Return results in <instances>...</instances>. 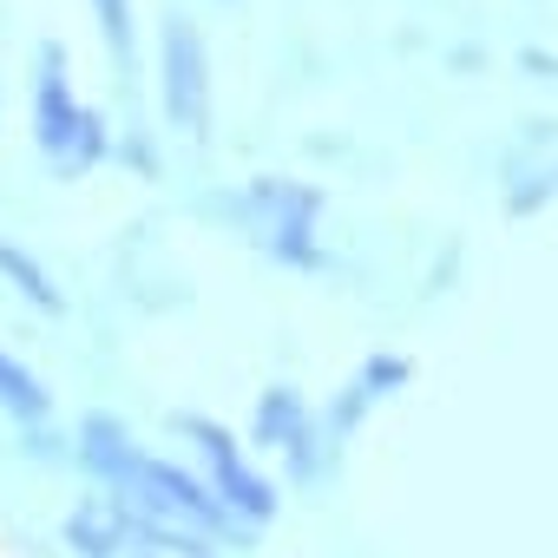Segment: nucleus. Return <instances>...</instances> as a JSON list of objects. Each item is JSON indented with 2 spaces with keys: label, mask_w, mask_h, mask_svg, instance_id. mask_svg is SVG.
I'll list each match as a JSON object with an SVG mask.
<instances>
[{
  "label": "nucleus",
  "mask_w": 558,
  "mask_h": 558,
  "mask_svg": "<svg viewBox=\"0 0 558 558\" xmlns=\"http://www.w3.org/2000/svg\"><path fill=\"white\" fill-rule=\"evenodd\" d=\"M165 66H171V119H184V125L197 132V125H204V66H197V40H191L184 27H171Z\"/></svg>",
  "instance_id": "1"
},
{
  "label": "nucleus",
  "mask_w": 558,
  "mask_h": 558,
  "mask_svg": "<svg viewBox=\"0 0 558 558\" xmlns=\"http://www.w3.org/2000/svg\"><path fill=\"white\" fill-rule=\"evenodd\" d=\"M99 14H106V34H112V47H125V0H99Z\"/></svg>",
  "instance_id": "6"
},
{
  "label": "nucleus",
  "mask_w": 558,
  "mask_h": 558,
  "mask_svg": "<svg viewBox=\"0 0 558 558\" xmlns=\"http://www.w3.org/2000/svg\"><path fill=\"white\" fill-rule=\"evenodd\" d=\"M66 132H73V119H66V80H60V60H53L47 93H40V138H47V145H60Z\"/></svg>",
  "instance_id": "5"
},
{
  "label": "nucleus",
  "mask_w": 558,
  "mask_h": 558,
  "mask_svg": "<svg viewBox=\"0 0 558 558\" xmlns=\"http://www.w3.org/2000/svg\"><path fill=\"white\" fill-rule=\"evenodd\" d=\"M197 434L210 440V453H217V466H223V493H236V506H243L250 519H269V506H276V499H269V486H256V480L230 460V447H223V434H217V427H197Z\"/></svg>",
  "instance_id": "2"
},
{
  "label": "nucleus",
  "mask_w": 558,
  "mask_h": 558,
  "mask_svg": "<svg viewBox=\"0 0 558 558\" xmlns=\"http://www.w3.org/2000/svg\"><path fill=\"white\" fill-rule=\"evenodd\" d=\"M0 401H8V408H27V414H47V388H40L27 368H14L8 355H0Z\"/></svg>",
  "instance_id": "4"
},
{
  "label": "nucleus",
  "mask_w": 558,
  "mask_h": 558,
  "mask_svg": "<svg viewBox=\"0 0 558 558\" xmlns=\"http://www.w3.org/2000/svg\"><path fill=\"white\" fill-rule=\"evenodd\" d=\"M0 269H8L14 283H21V290H27V296L40 303V310H60V290L47 283V276H40V263H27V256H21L14 243H0Z\"/></svg>",
  "instance_id": "3"
}]
</instances>
